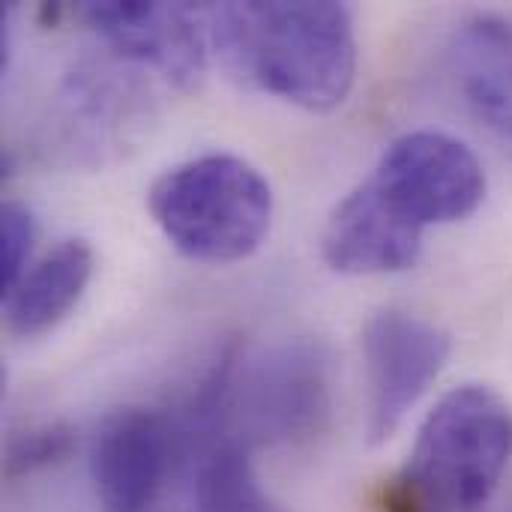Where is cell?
Wrapping results in <instances>:
<instances>
[{
    "label": "cell",
    "mask_w": 512,
    "mask_h": 512,
    "mask_svg": "<svg viewBox=\"0 0 512 512\" xmlns=\"http://www.w3.org/2000/svg\"><path fill=\"white\" fill-rule=\"evenodd\" d=\"M210 48L246 84L306 111L339 108L357 78L354 15L333 0L204 6Z\"/></svg>",
    "instance_id": "6da1fadb"
},
{
    "label": "cell",
    "mask_w": 512,
    "mask_h": 512,
    "mask_svg": "<svg viewBox=\"0 0 512 512\" xmlns=\"http://www.w3.org/2000/svg\"><path fill=\"white\" fill-rule=\"evenodd\" d=\"M330 357L315 339H285L246 354L228 345L204 375L186 438L195 453L228 441L243 450L312 441L330 420Z\"/></svg>",
    "instance_id": "7a4b0ae2"
},
{
    "label": "cell",
    "mask_w": 512,
    "mask_h": 512,
    "mask_svg": "<svg viewBox=\"0 0 512 512\" xmlns=\"http://www.w3.org/2000/svg\"><path fill=\"white\" fill-rule=\"evenodd\" d=\"M512 462V405L462 384L426 414L405 468L384 489L387 512H477Z\"/></svg>",
    "instance_id": "3957f363"
},
{
    "label": "cell",
    "mask_w": 512,
    "mask_h": 512,
    "mask_svg": "<svg viewBox=\"0 0 512 512\" xmlns=\"http://www.w3.org/2000/svg\"><path fill=\"white\" fill-rule=\"evenodd\" d=\"M273 186L243 156L204 153L159 174L147 210L165 240L198 264H237L261 249L273 225Z\"/></svg>",
    "instance_id": "277c9868"
},
{
    "label": "cell",
    "mask_w": 512,
    "mask_h": 512,
    "mask_svg": "<svg viewBox=\"0 0 512 512\" xmlns=\"http://www.w3.org/2000/svg\"><path fill=\"white\" fill-rule=\"evenodd\" d=\"M153 96L126 60H90L66 72L36 129V150L60 168H105L138 147Z\"/></svg>",
    "instance_id": "5b68a950"
},
{
    "label": "cell",
    "mask_w": 512,
    "mask_h": 512,
    "mask_svg": "<svg viewBox=\"0 0 512 512\" xmlns=\"http://www.w3.org/2000/svg\"><path fill=\"white\" fill-rule=\"evenodd\" d=\"M384 201L426 234L432 225L462 222L486 201V171L477 153L447 132H405L381 153L369 174Z\"/></svg>",
    "instance_id": "8992f818"
},
{
    "label": "cell",
    "mask_w": 512,
    "mask_h": 512,
    "mask_svg": "<svg viewBox=\"0 0 512 512\" xmlns=\"http://www.w3.org/2000/svg\"><path fill=\"white\" fill-rule=\"evenodd\" d=\"M453 354V339L438 324L381 309L363 327V360L369 387V444H384L426 396Z\"/></svg>",
    "instance_id": "52a82bcc"
},
{
    "label": "cell",
    "mask_w": 512,
    "mask_h": 512,
    "mask_svg": "<svg viewBox=\"0 0 512 512\" xmlns=\"http://www.w3.org/2000/svg\"><path fill=\"white\" fill-rule=\"evenodd\" d=\"M78 15L120 60L159 72L171 87L192 90L204 78L210 57L204 6L87 0L78 6Z\"/></svg>",
    "instance_id": "ba28073f"
},
{
    "label": "cell",
    "mask_w": 512,
    "mask_h": 512,
    "mask_svg": "<svg viewBox=\"0 0 512 512\" xmlns=\"http://www.w3.org/2000/svg\"><path fill=\"white\" fill-rule=\"evenodd\" d=\"M177 432L156 408H120L93 438L90 474L102 512H147L174 456Z\"/></svg>",
    "instance_id": "9c48e42d"
},
{
    "label": "cell",
    "mask_w": 512,
    "mask_h": 512,
    "mask_svg": "<svg viewBox=\"0 0 512 512\" xmlns=\"http://www.w3.org/2000/svg\"><path fill=\"white\" fill-rule=\"evenodd\" d=\"M423 231L405 222L366 177L330 213L321 234V255L342 276H384L414 267Z\"/></svg>",
    "instance_id": "30bf717a"
},
{
    "label": "cell",
    "mask_w": 512,
    "mask_h": 512,
    "mask_svg": "<svg viewBox=\"0 0 512 512\" xmlns=\"http://www.w3.org/2000/svg\"><path fill=\"white\" fill-rule=\"evenodd\" d=\"M450 69L477 123L512 159V24L471 15L453 33Z\"/></svg>",
    "instance_id": "8fae6325"
},
{
    "label": "cell",
    "mask_w": 512,
    "mask_h": 512,
    "mask_svg": "<svg viewBox=\"0 0 512 512\" xmlns=\"http://www.w3.org/2000/svg\"><path fill=\"white\" fill-rule=\"evenodd\" d=\"M96 255L87 240L72 237L45 252L6 291V330L18 339H36L54 330L81 300L93 279Z\"/></svg>",
    "instance_id": "7c38bea8"
},
{
    "label": "cell",
    "mask_w": 512,
    "mask_h": 512,
    "mask_svg": "<svg viewBox=\"0 0 512 512\" xmlns=\"http://www.w3.org/2000/svg\"><path fill=\"white\" fill-rule=\"evenodd\" d=\"M195 512H282L261 489L249 450L216 441L195 453Z\"/></svg>",
    "instance_id": "4fadbf2b"
},
{
    "label": "cell",
    "mask_w": 512,
    "mask_h": 512,
    "mask_svg": "<svg viewBox=\"0 0 512 512\" xmlns=\"http://www.w3.org/2000/svg\"><path fill=\"white\" fill-rule=\"evenodd\" d=\"M75 450V432L66 423H42L30 426L9 438L3 468L9 480L42 474L60 462H66Z\"/></svg>",
    "instance_id": "5bb4252c"
},
{
    "label": "cell",
    "mask_w": 512,
    "mask_h": 512,
    "mask_svg": "<svg viewBox=\"0 0 512 512\" xmlns=\"http://www.w3.org/2000/svg\"><path fill=\"white\" fill-rule=\"evenodd\" d=\"M36 240V222L24 204L6 201L0 210V285L3 294L27 273V261Z\"/></svg>",
    "instance_id": "9a60e30c"
}]
</instances>
